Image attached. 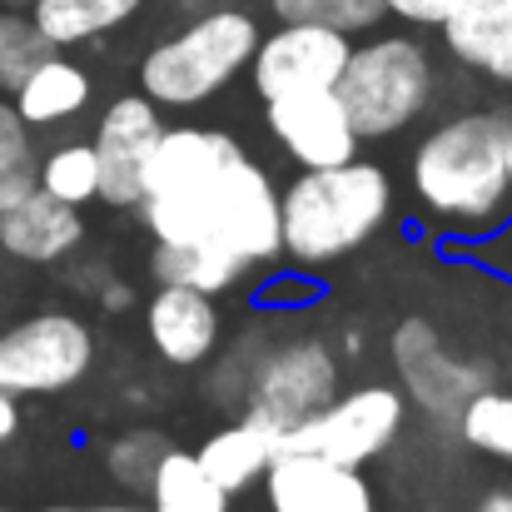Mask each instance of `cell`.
Segmentation results:
<instances>
[{"label": "cell", "instance_id": "cell-21", "mask_svg": "<svg viewBox=\"0 0 512 512\" xmlns=\"http://www.w3.org/2000/svg\"><path fill=\"white\" fill-rule=\"evenodd\" d=\"M150 269H155L160 284H189V289H204V294H214V299L249 274V264H239L234 254L189 249V244H155Z\"/></svg>", "mask_w": 512, "mask_h": 512}, {"label": "cell", "instance_id": "cell-12", "mask_svg": "<svg viewBox=\"0 0 512 512\" xmlns=\"http://www.w3.org/2000/svg\"><path fill=\"white\" fill-rule=\"evenodd\" d=\"M264 120L269 135L279 140V150L299 165V170H329L358 155V130L348 120V105L339 90H294V95H274L264 100Z\"/></svg>", "mask_w": 512, "mask_h": 512}, {"label": "cell", "instance_id": "cell-8", "mask_svg": "<svg viewBox=\"0 0 512 512\" xmlns=\"http://www.w3.org/2000/svg\"><path fill=\"white\" fill-rule=\"evenodd\" d=\"M95 363V334L75 314H35L0 334V388L15 398L65 393Z\"/></svg>", "mask_w": 512, "mask_h": 512}, {"label": "cell", "instance_id": "cell-13", "mask_svg": "<svg viewBox=\"0 0 512 512\" xmlns=\"http://www.w3.org/2000/svg\"><path fill=\"white\" fill-rule=\"evenodd\" d=\"M264 488L269 512H373L363 468H343L319 453H274Z\"/></svg>", "mask_w": 512, "mask_h": 512}, {"label": "cell", "instance_id": "cell-34", "mask_svg": "<svg viewBox=\"0 0 512 512\" xmlns=\"http://www.w3.org/2000/svg\"><path fill=\"white\" fill-rule=\"evenodd\" d=\"M478 512H512V493H488L478 503Z\"/></svg>", "mask_w": 512, "mask_h": 512}, {"label": "cell", "instance_id": "cell-6", "mask_svg": "<svg viewBox=\"0 0 512 512\" xmlns=\"http://www.w3.org/2000/svg\"><path fill=\"white\" fill-rule=\"evenodd\" d=\"M433 90V55L413 35H368L348 50V65L339 75V100L348 105V120L363 145L393 140L408 125H418L433 105Z\"/></svg>", "mask_w": 512, "mask_h": 512}, {"label": "cell", "instance_id": "cell-20", "mask_svg": "<svg viewBox=\"0 0 512 512\" xmlns=\"http://www.w3.org/2000/svg\"><path fill=\"white\" fill-rule=\"evenodd\" d=\"M145 512H229V493L199 468L194 453L170 448L155 468V483L145 488Z\"/></svg>", "mask_w": 512, "mask_h": 512}, {"label": "cell", "instance_id": "cell-19", "mask_svg": "<svg viewBox=\"0 0 512 512\" xmlns=\"http://www.w3.org/2000/svg\"><path fill=\"white\" fill-rule=\"evenodd\" d=\"M140 5L145 0H30V20L55 50H70V45L120 30Z\"/></svg>", "mask_w": 512, "mask_h": 512}, {"label": "cell", "instance_id": "cell-18", "mask_svg": "<svg viewBox=\"0 0 512 512\" xmlns=\"http://www.w3.org/2000/svg\"><path fill=\"white\" fill-rule=\"evenodd\" d=\"M274 453H279V438H274L269 428H259V423H249V418H234V423L214 428V433L199 443L194 458H199V468L234 498V493L264 483Z\"/></svg>", "mask_w": 512, "mask_h": 512}, {"label": "cell", "instance_id": "cell-30", "mask_svg": "<svg viewBox=\"0 0 512 512\" xmlns=\"http://www.w3.org/2000/svg\"><path fill=\"white\" fill-rule=\"evenodd\" d=\"M458 0H383V15H398L403 25H443V15Z\"/></svg>", "mask_w": 512, "mask_h": 512}, {"label": "cell", "instance_id": "cell-9", "mask_svg": "<svg viewBox=\"0 0 512 512\" xmlns=\"http://www.w3.org/2000/svg\"><path fill=\"white\" fill-rule=\"evenodd\" d=\"M388 353H393L403 398L418 403V408H423L428 418H438V423H453V428H458L463 403H468L478 388H488V373H483L478 363L458 358L428 319H403V324L393 329Z\"/></svg>", "mask_w": 512, "mask_h": 512}, {"label": "cell", "instance_id": "cell-35", "mask_svg": "<svg viewBox=\"0 0 512 512\" xmlns=\"http://www.w3.org/2000/svg\"><path fill=\"white\" fill-rule=\"evenodd\" d=\"M503 135H508V174H512V115H503Z\"/></svg>", "mask_w": 512, "mask_h": 512}, {"label": "cell", "instance_id": "cell-4", "mask_svg": "<svg viewBox=\"0 0 512 512\" xmlns=\"http://www.w3.org/2000/svg\"><path fill=\"white\" fill-rule=\"evenodd\" d=\"M343 388L339 353L319 334H244V348L214 373V398L239 408V418L284 438L309 413H319Z\"/></svg>", "mask_w": 512, "mask_h": 512}, {"label": "cell", "instance_id": "cell-2", "mask_svg": "<svg viewBox=\"0 0 512 512\" xmlns=\"http://www.w3.org/2000/svg\"><path fill=\"white\" fill-rule=\"evenodd\" d=\"M408 184L428 204V214L463 239L493 229L512 199L503 115L473 110L433 125L408 160Z\"/></svg>", "mask_w": 512, "mask_h": 512}, {"label": "cell", "instance_id": "cell-16", "mask_svg": "<svg viewBox=\"0 0 512 512\" xmlns=\"http://www.w3.org/2000/svg\"><path fill=\"white\" fill-rule=\"evenodd\" d=\"M438 30L458 65L512 90V15L503 0H458Z\"/></svg>", "mask_w": 512, "mask_h": 512}, {"label": "cell", "instance_id": "cell-36", "mask_svg": "<svg viewBox=\"0 0 512 512\" xmlns=\"http://www.w3.org/2000/svg\"><path fill=\"white\" fill-rule=\"evenodd\" d=\"M0 5H10V10H30V0H0Z\"/></svg>", "mask_w": 512, "mask_h": 512}, {"label": "cell", "instance_id": "cell-5", "mask_svg": "<svg viewBox=\"0 0 512 512\" xmlns=\"http://www.w3.org/2000/svg\"><path fill=\"white\" fill-rule=\"evenodd\" d=\"M259 35V20L239 5L204 10L170 40L150 45V55L140 60V90L160 110H194L249 70Z\"/></svg>", "mask_w": 512, "mask_h": 512}, {"label": "cell", "instance_id": "cell-23", "mask_svg": "<svg viewBox=\"0 0 512 512\" xmlns=\"http://www.w3.org/2000/svg\"><path fill=\"white\" fill-rule=\"evenodd\" d=\"M35 189H40V155L30 125L15 115V105H0V209L20 204Z\"/></svg>", "mask_w": 512, "mask_h": 512}, {"label": "cell", "instance_id": "cell-7", "mask_svg": "<svg viewBox=\"0 0 512 512\" xmlns=\"http://www.w3.org/2000/svg\"><path fill=\"white\" fill-rule=\"evenodd\" d=\"M408 423V398L393 383H358L334 393L319 413L279 438V453H319L343 468H368L383 458Z\"/></svg>", "mask_w": 512, "mask_h": 512}, {"label": "cell", "instance_id": "cell-26", "mask_svg": "<svg viewBox=\"0 0 512 512\" xmlns=\"http://www.w3.org/2000/svg\"><path fill=\"white\" fill-rule=\"evenodd\" d=\"M274 20L289 25H329L343 35H368L383 20V0H269Z\"/></svg>", "mask_w": 512, "mask_h": 512}, {"label": "cell", "instance_id": "cell-14", "mask_svg": "<svg viewBox=\"0 0 512 512\" xmlns=\"http://www.w3.org/2000/svg\"><path fill=\"white\" fill-rule=\"evenodd\" d=\"M145 334L155 343V353L174 368H199L204 358H214L224 319L214 294L189 289V284H160L145 304Z\"/></svg>", "mask_w": 512, "mask_h": 512}, {"label": "cell", "instance_id": "cell-31", "mask_svg": "<svg viewBox=\"0 0 512 512\" xmlns=\"http://www.w3.org/2000/svg\"><path fill=\"white\" fill-rule=\"evenodd\" d=\"M130 304H135V289H130L125 279H105V284H100V309H105V314H125Z\"/></svg>", "mask_w": 512, "mask_h": 512}, {"label": "cell", "instance_id": "cell-22", "mask_svg": "<svg viewBox=\"0 0 512 512\" xmlns=\"http://www.w3.org/2000/svg\"><path fill=\"white\" fill-rule=\"evenodd\" d=\"M40 189L60 204H90L100 199V160H95V145L90 140H70V145H55L45 160H40Z\"/></svg>", "mask_w": 512, "mask_h": 512}, {"label": "cell", "instance_id": "cell-17", "mask_svg": "<svg viewBox=\"0 0 512 512\" xmlns=\"http://www.w3.org/2000/svg\"><path fill=\"white\" fill-rule=\"evenodd\" d=\"M90 95H95V85H90L85 65H75L70 55L50 50V55L10 90V105H15V115H20L30 130H50V125L75 120V115L90 105Z\"/></svg>", "mask_w": 512, "mask_h": 512}, {"label": "cell", "instance_id": "cell-28", "mask_svg": "<svg viewBox=\"0 0 512 512\" xmlns=\"http://www.w3.org/2000/svg\"><path fill=\"white\" fill-rule=\"evenodd\" d=\"M463 254H468L478 269H488L493 279H503L512 289V219H498L493 229L463 239Z\"/></svg>", "mask_w": 512, "mask_h": 512}, {"label": "cell", "instance_id": "cell-32", "mask_svg": "<svg viewBox=\"0 0 512 512\" xmlns=\"http://www.w3.org/2000/svg\"><path fill=\"white\" fill-rule=\"evenodd\" d=\"M15 428H20V403H15V393L0 388V443L15 438Z\"/></svg>", "mask_w": 512, "mask_h": 512}, {"label": "cell", "instance_id": "cell-38", "mask_svg": "<svg viewBox=\"0 0 512 512\" xmlns=\"http://www.w3.org/2000/svg\"><path fill=\"white\" fill-rule=\"evenodd\" d=\"M0 512H15V508H0Z\"/></svg>", "mask_w": 512, "mask_h": 512}, {"label": "cell", "instance_id": "cell-33", "mask_svg": "<svg viewBox=\"0 0 512 512\" xmlns=\"http://www.w3.org/2000/svg\"><path fill=\"white\" fill-rule=\"evenodd\" d=\"M40 512H145L135 503H95V508H40Z\"/></svg>", "mask_w": 512, "mask_h": 512}, {"label": "cell", "instance_id": "cell-15", "mask_svg": "<svg viewBox=\"0 0 512 512\" xmlns=\"http://www.w3.org/2000/svg\"><path fill=\"white\" fill-rule=\"evenodd\" d=\"M80 239H85L80 209L50 199L45 189L0 209V249L20 264H60L80 249Z\"/></svg>", "mask_w": 512, "mask_h": 512}, {"label": "cell", "instance_id": "cell-24", "mask_svg": "<svg viewBox=\"0 0 512 512\" xmlns=\"http://www.w3.org/2000/svg\"><path fill=\"white\" fill-rule=\"evenodd\" d=\"M165 453H170V438H165L160 428L140 423V428H125L120 438H110V448H105V473H110L125 493H145V488L155 483V468H160Z\"/></svg>", "mask_w": 512, "mask_h": 512}, {"label": "cell", "instance_id": "cell-27", "mask_svg": "<svg viewBox=\"0 0 512 512\" xmlns=\"http://www.w3.org/2000/svg\"><path fill=\"white\" fill-rule=\"evenodd\" d=\"M55 45L40 35V25L30 20V10H10L0 5V90L10 95Z\"/></svg>", "mask_w": 512, "mask_h": 512}, {"label": "cell", "instance_id": "cell-10", "mask_svg": "<svg viewBox=\"0 0 512 512\" xmlns=\"http://www.w3.org/2000/svg\"><path fill=\"white\" fill-rule=\"evenodd\" d=\"M348 50H353V35H343V30L279 20V30L259 35V45H254V60H249L254 95L274 100V95H294V90H339Z\"/></svg>", "mask_w": 512, "mask_h": 512}, {"label": "cell", "instance_id": "cell-29", "mask_svg": "<svg viewBox=\"0 0 512 512\" xmlns=\"http://www.w3.org/2000/svg\"><path fill=\"white\" fill-rule=\"evenodd\" d=\"M319 299V284L309 279V269H274L269 284H259L254 304L269 314V309H309Z\"/></svg>", "mask_w": 512, "mask_h": 512}, {"label": "cell", "instance_id": "cell-25", "mask_svg": "<svg viewBox=\"0 0 512 512\" xmlns=\"http://www.w3.org/2000/svg\"><path fill=\"white\" fill-rule=\"evenodd\" d=\"M458 433L478 453L512 463V393H503V388H478L463 403V413H458Z\"/></svg>", "mask_w": 512, "mask_h": 512}, {"label": "cell", "instance_id": "cell-11", "mask_svg": "<svg viewBox=\"0 0 512 512\" xmlns=\"http://www.w3.org/2000/svg\"><path fill=\"white\" fill-rule=\"evenodd\" d=\"M165 135V110L140 90V95H120L105 105V115L95 120V160H100V199L115 209H135L145 194V170L150 155Z\"/></svg>", "mask_w": 512, "mask_h": 512}, {"label": "cell", "instance_id": "cell-1", "mask_svg": "<svg viewBox=\"0 0 512 512\" xmlns=\"http://www.w3.org/2000/svg\"><path fill=\"white\" fill-rule=\"evenodd\" d=\"M135 209L155 244L219 249L249 269L284 259L279 184L229 130L165 125Z\"/></svg>", "mask_w": 512, "mask_h": 512}, {"label": "cell", "instance_id": "cell-3", "mask_svg": "<svg viewBox=\"0 0 512 512\" xmlns=\"http://www.w3.org/2000/svg\"><path fill=\"white\" fill-rule=\"evenodd\" d=\"M393 214V179L373 160H343L329 170H299L279 189L284 259L299 269H329L363 249Z\"/></svg>", "mask_w": 512, "mask_h": 512}, {"label": "cell", "instance_id": "cell-37", "mask_svg": "<svg viewBox=\"0 0 512 512\" xmlns=\"http://www.w3.org/2000/svg\"><path fill=\"white\" fill-rule=\"evenodd\" d=\"M503 5H508V15H512V0H503Z\"/></svg>", "mask_w": 512, "mask_h": 512}]
</instances>
